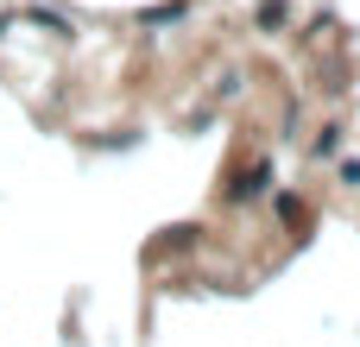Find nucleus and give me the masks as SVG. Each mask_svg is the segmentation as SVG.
<instances>
[{
    "mask_svg": "<svg viewBox=\"0 0 360 347\" xmlns=\"http://www.w3.org/2000/svg\"><path fill=\"white\" fill-rule=\"evenodd\" d=\"M266 177H272V164H247V171H240V183H234V196H240V202H247V196H259V190H266Z\"/></svg>",
    "mask_w": 360,
    "mask_h": 347,
    "instance_id": "obj_1",
    "label": "nucleus"
}]
</instances>
